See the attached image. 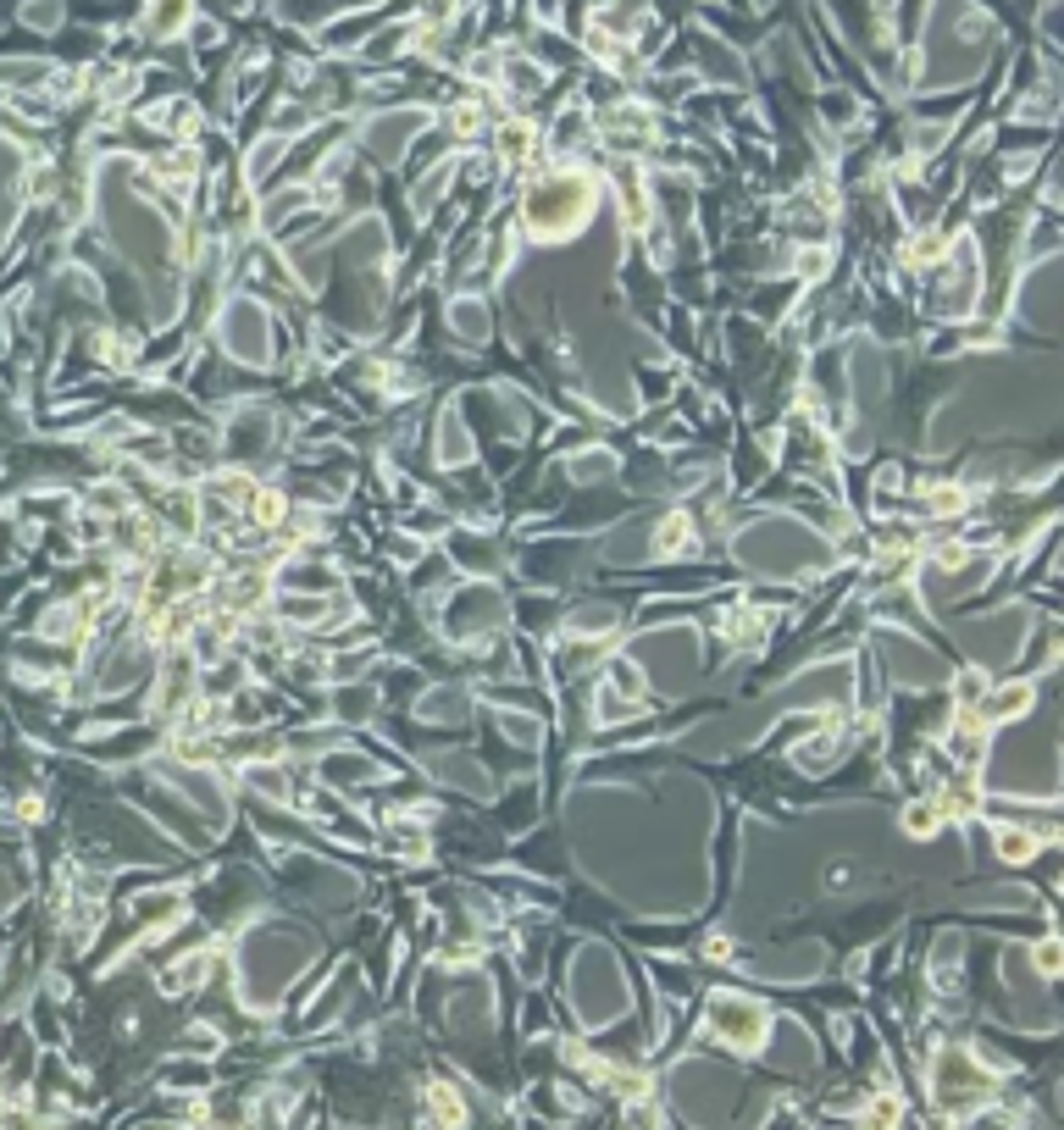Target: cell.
Returning <instances> with one entry per match:
<instances>
[{
  "label": "cell",
  "mask_w": 1064,
  "mask_h": 1130,
  "mask_svg": "<svg viewBox=\"0 0 1064 1130\" xmlns=\"http://www.w3.org/2000/svg\"><path fill=\"white\" fill-rule=\"evenodd\" d=\"M998 848H1004V859H1032V848H1037V842H1032V837H1021V831L1009 826V831L998 837Z\"/></svg>",
  "instance_id": "2"
},
{
  "label": "cell",
  "mask_w": 1064,
  "mask_h": 1130,
  "mask_svg": "<svg viewBox=\"0 0 1064 1130\" xmlns=\"http://www.w3.org/2000/svg\"><path fill=\"white\" fill-rule=\"evenodd\" d=\"M1026 687H1009V693H998V704H993V715H1015V709H1026Z\"/></svg>",
  "instance_id": "4"
},
{
  "label": "cell",
  "mask_w": 1064,
  "mask_h": 1130,
  "mask_svg": "<svg viewBox=\"0 0 1064 1130\" xmlns=\"http://www.w3.org/2000/svg\"><path fill=\"white\" fill-rule=\"evenodd\" d=\"M1059 959H1064L1059 942H1043V948H1037V964H1043V970H1059Z\"/></svg>",
  "instance_id": "5"
},
{
  "label": "cell",
  "mask_w": 1064,
  "mask_h": 1130,
  "mask_svg": "<svg viewBox=\"0 0 1064 1130\" xmlns=\"http://www.w3.org/2000/svg\"><path fill=\"white\" fill-rule=\"evenodd\" d=\"M433 1109H439V1120H444L450 1130L461 1125V1103H455V1092H444V1087H439V1092H433Z\"/></svg>",
  "instance_id": "3"
},
{
  "label": "cell",
  "mask_w": 1064,
  "mask_h": 1130,
  "mask_svg": "<svg viewBox=\"0 0 1064 1130\" xmlns=\"http://www.w3.org/2000/svg\"><path fill=\"white\" fill-rule=\"evenodd\" d=\"M898 1125V1098H876L871 1103V1130H893Z\"/></svg>",
  "instance_id": "1"
}]
</instances>
